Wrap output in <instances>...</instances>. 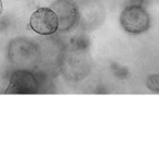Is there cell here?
<instances>
[{
    "mask_svg": "<svg viewBox=\"0 0 159 150\" xmlns=\"http://www.w3.org/2000/svg\"><path fill=\"white\" fill-rule=\"evenodd\" d=\"M120 23L124 30L130 34H142L149 28L151 20L143 7L132 4L122 11Z\"/></svg>",
    "mask_w": 159,
    "mask_h": 150,
    "instance_id": "obj_1",
    "label": "cell"
},
{
    "mask_svg": "<svg viewBox=\"0 0 159 150\" xmlns=\"http://www.w3.org/2000/svg\"><path fill=\"white\" fill-rule=\"evenodd\" d=\"M30 27L40 35L54 34L59 28V17L55 11L49 8H39L30 17Z\"/></svg>",
    "mask_w": 159,
    "mask_h": 150,
    "instance_id": "obj_2",
    "label": "cell"
},
{
    "mask_svg": "<svg viewBox=\"0 0 159 150\" xmlns=\"http://www.w3.org/2000/svg\"><path fill=\"white\" fill-rule=\"evenodd\" d=\"M36 91V80L25 71L15 72L11 76L6 94H33Z\"/></svg>",
    "mask_w": 159,
    "mask_h": 150,
    "instance_id": "obj_3",
    "label": "cell"
},
{
    "mask_svg": "<svg viewBox=\"0 0 159 150\" xmlns=\"http://www.w3.org/2000/svg\"><path fill=\"white\" fill-rule=\"evenodd\" d=\"M147 87L153 91H159V75H151L146 82Z\"/></svg>",
    "mask_w": 159,
    "mask_h": 150,
    "instance_id": "obj_4",
    "label": "cell"
},
{
    "mask_svg": "<svg viewBox=\"0 0 159 150\" xmlns=\"http://www.w3.org/2000/svg\"><path fill=\"white\" fill-rule=\"evenodd\" d=\"M2 11H3V4H2V1L0 0V14L2 13Z\"/></svg>",
    "mask_w": 159,
    "mask_h": 150,
    "instance_id": "obj_5",
    "label": "cell"
}]
</instances>
